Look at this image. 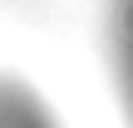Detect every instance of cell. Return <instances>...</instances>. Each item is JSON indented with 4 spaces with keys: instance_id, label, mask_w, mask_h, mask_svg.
I'll return each mask as SVG.
<instances>
[{
    "instance_id": "6da1fadb",
    "label": "cell",
    "mask_w": 133,
    "mask_h": 128,
    "mask_svg": "<svg viewBox=\"0 0 133 128\" xmlns=\"http://www.w3.org/2000/svg\"><path fill=\"white\" fill-rule=\"evenodd\" d=\"M114 69H118V94L133 123V0H114Z\"/></svg>"
}]
</instances>
